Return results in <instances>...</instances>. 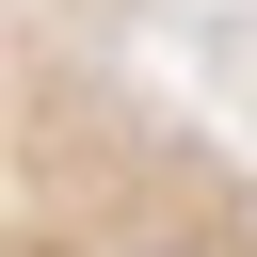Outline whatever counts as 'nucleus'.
Segmentation results:
<instances>
[{
	"instance_id": "f03ea898",
	"label": "nucleus",
	"mask_w": 257,
	"mask_h": 257,
	"mask_svg": "<svg viewBox=\"0 0 257 257\" xmlns=\"http://www.w3.org/2000/svg\"><path fill=\"white\" fill-rule=\"evenodd\" d=\"M64 16H145V0H64Z\"/></svg>"
},
{
	"instance_id": "f257e3e1",
	"label": "nucleus",
	"mask_w": 257,
	"mask_h": 257,
	"mask_svg": "<svg viewBox=\"0 0 257 257\" xmlns=\"http://www.w3.org/2000/svg\"><path fill=\"white\" fill-rule=\"evenodd\" d=\"M0 257H257V161L128 16L0 0Z\"/></svg>"
}]
</instances>
